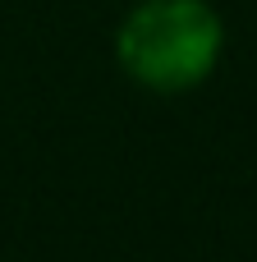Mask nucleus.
Segmentation results:
<instances>
[{"instance_id": "obj_1", "label": "nucleus", "mask_w": 257, "mask_h": 262, "mask_svg": "<svg viewBox=\"0 0 257 262\" xmlns=\"http://www.w3.org/2000/svg\"><path fill=\"white\" fill-rule=\"evenodd\" d=\"M221 18L207 0H143L120 23V64L156 92H184L212 74Z\"/></svg>"}]
</instances>
